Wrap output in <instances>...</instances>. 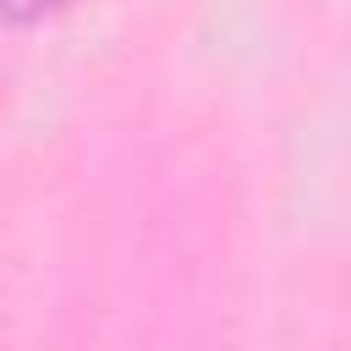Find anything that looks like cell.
Instances as JSON below:
<instances>
[{
	"label": "cell",
	"instance_id": "6da1fadb",
	"mask_svg": "<svg viewBox=\"0 0 351 351\" xmlns=\"http://www.w3.org/2000/svg\"><path fill=\"white\" fill-rule=\"evenodd\" d=\"M60 0H0V16L5 22H33V16H44V11H55Z\"/></svg>",
	"mask_w": 351,
	"mask_h": 351
}]
</instances>
